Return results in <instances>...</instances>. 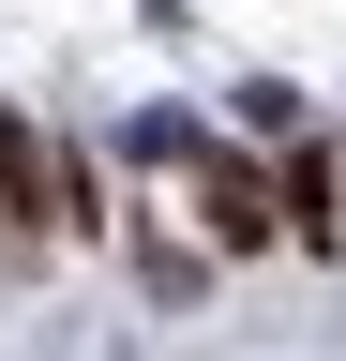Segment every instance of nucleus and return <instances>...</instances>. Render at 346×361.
I'll list each match as a JSON object with an SVG mask.
<instances>
[{
    "mask_svg": "<svg viewBox=\"0 0 346 361\" xmlns=\"http://www.w3.org/2000/svg\"><path fill=\"white\" fill-rule=\"evenodd\" d=\"M61 211L91 226V180H75V166H46V135H30L16 106H0V256H30Z\"/></svg>",
    "mask_w": 346,
    "mask_h": 361,
    "instance_id": "f257e3e1",
    "label": "nucleus"
},
{
    "mask_svg": "<svg viewBox=\"0 0 346 361\" xmlns=\"http://www.w3.org/2000/svg\"><path fill=\"white\" fill-rule=\"evenodd\" d=\"M196 211H211V241H271V180H256V166H196Z\"/></svg>",
    "mask_w": 346,
    "mask_h": 361,
    "instance_id": "f03ea898",
    "label": "nucleus"
},
{
    "mask_svg": "<svg viewBox=\"0 0 346 361\" xmlns=\"http://www.w3.org/2000/svg\"><path fill=\"white\" fill-rule=\"evenodd\" d=\"M286 226H301V241H331V166H316V151L286 166Z\"/></svg>",
    "mask_w": 346,
    "mask_h": 361,
    "instance_id": "7ed1b4c3",
    "label": "nucleus"
}]
</instances>
